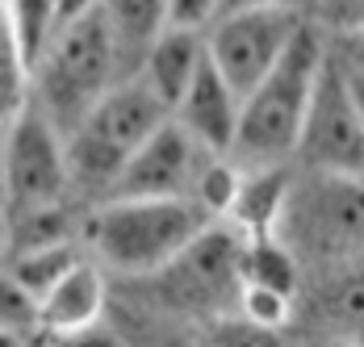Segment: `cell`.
<instances>
[{
    "label": "cell",
    "mask_w": 364,
    "mask_h": 347,
    "mask_svg": "<svg viewBox=\"0 0 364 347\" xmlns=\"http://www.w3.org/2000/svg\"><path fill=\"white\" fill-rule=\"evenodd\" d=\"M327 59L331 34L306 17V26L297 30L285 59L243 97L239 139L230 151V159L239 168H289L293 164L297 139H301V126H306V113H310Z\"/></svg>",
    "instance_id": "obj_1"
},
{
    "label": "cell",
    "mask_w": 364,
    "mask_h": 347,
    "mask_svg": "<svg viewBox=\"0 0 364 347\" xmlns=\"http://www.w3.org/2000/svg\"><path fill=\"white\" fill-rule=\"evenodd\" d=\"M214 218L197 201H97L84 218V251L113 277L146 280L197 243Z\"/></svg>",
    "instance_id": "obj_2"
},
{
    "label": "cell",
    "mask_w": 364,
    "mask_h": 347,
    "mask_svg": "<svg viewBox=\"0 0 364 347\" xmlns=\"http://www.w3.org/2000/svg\"><path fill=\"white\" fill-rule=\"evenodd\" d=\"M122 80L109 26L97 13L55 30L30 68V105H38L63 134L97 109V101Z\"/></svg>",
    "instance_id": "obj_3"
},
{
    "label": "cell",
    "mask_w": 364,
    "mask_h": 347,
    "mask_svg": "<svg viewBox=\"0 0 364 347\" xmlns=\"http://www.w3.org/2000/svg\"><path fill=\"white\" fill-rule=\"evenodd\" d=\"M168 122H172V109L159 101L139 75L117 80L97 101V109L68 134L72 193L105 201L113 180L134 159V151Z\"/></svg>",
    "instance_id": "obj_4"
},
{
    "label": "cell",
    "mask_w": 364,
    "mask_h": 347,
    "mask_svg": "<svg viewBox=\"0 0 364 347\" xmlns=\"http://www.w3.org/2000/svg\"><path fill=\"white\" fill-rule=\"evenodd\" d=\"M301 260L306 277L364 255V180L293 172L281 222L272 230Z\"/></svg>",
    "instance_id": "obj_5"
},
{
    "label": "cell",
    "mask_w": 364,
    "mask_h": 347,
    "mask_svg": "<svg viewBox=\"0 0 364 347\" xmlns=\"http://www.w3.org/2000/svg\"><path fill=\"white\" fill-rule=\"evenodd\" d=\"M146 284L164 310L201 318V326L235 314L243 289V235L226 222H214L181 260L146 277Z\"/></svg>",
    "instance_id": "obj_6"
},
{
    "label": "cell",
    "mask_w": 364,
    "mask_h": 347,
    "mask_svg": "<svg viewBox=\"0 0 364 347\" xmlns=\"http://www.w3.org/2000/svg\"><path fill=\"white\" fill-rule=\"evenodd\" d=\"M4 159H9V209L4 213L68 205L72 197L68 134L38 105L26 101L4 122Z\"/></svg>",
    "instance_id": "obj_7"
},
{
    "label": "cell",
    "mask_w": 364,
    "mask_h": 347,
    "mask_svg": "<svg viewBox=\"0 0 364 347\" xmlns=\"http://www.w3.org/2000/svg\"><path fill=\"white\" fill-rule=\"evenodd\" d=\"M301 26H306V9H281V4L222 13L205 30V55L226 75V84L239 97H247L285 59Z\"/></svg>",
    "instance_id": "obj_8"
},
{
    "label": "cell",
    "mask_w": 364,
    "mask_h": 347,
    "mask_svg": "<svg viewBox=\"0 0 364 347\" xmlns=\"http://www.w3.org/2000/svg\"><path fill=\"white\" fill-rule=\"evenodd\" d=\"M293 164L301 172H331L364 180V122L360 109H356L352 80H348L343 63L335 59V50H331L323 80L314 88Z\"/></svg>",
    "instance_id": "obj_9"
},
{
    "label": "cell",
    "mask_w": 364,
    "mask_h": 347,
    "mask_svg": "<svg viewBox=\"0 0 364 347\" xmlns=\"http://www.w3.org/2000/svg\"><path fill=\"white\" fill-rule=\"evenodd\" d=\"M210 159H214V151H205L172 117L134 151V159L113 180L109 197H117V201H193L197 180L210 168Z\"/></svg>",
    "instance_id": "obj_10"
},
{
    "label": "cell",
    "mask_w": 364,
    "mask_h": 347,
    "mask_svg": "<svg viewBox=\"0 0 364 347\" xmlns=\"http://www.w3.org/2000/svg\"><path fill=\"white\" fill-rule=\"evenodd\" d=\"M172 117H176L205 151L230 155V151H235V139H239L243 97L226 84V75H222V71L210 63V55H205L197 80L188 84V92H184L181 105L172 109Z\"/></svg>",
    "instance_id": "obj_11"
},
{
    "label": "cell",
    "mask_w": 364,
    "mask_h": 347,
    "mask_svg": "<svg viewBox=\"0 0 364 347\" xmlns=\"http://www.w3.org/2000/svg\"><path fill=\"white\" fill-rule=\"evenodd\" d=\"M105 310H109V272L92 255H84L72 272L38 301V335L55 339V335L97 326V322H105Z\"/></svg>",
    "instance_id": "obj_12"
},
{
    "label": "cell",
    "mask_w": 364,
    "mask_h": 347,
    "mask_svg": "<svg viewBox=\"0 0 364 347\" xmlns=\"http://www.w3.org/2000/svg\"><path fill=\"white\" fill-rule=\"evenodd\" d=\"M310 306L335 347H364V255L314 272Z\"/></svg>",
    "instance_id": "obj_13"
},
{
    "label": "cell",
    "mask_w": 364,
    "mask_h": 347,
    "mask_svg": "<svg viewBox=\"0 0 364 347\" xmlns=\"http://www.w3.org/2000/svg\"><path fill=\"white\" fill-rule=\"evenodd\" d=\"M201 63H205V34L201 30H176V26H168L159 34V42L146 50L143 68H139V80L168 109H176L181 97L188 92V84L197 80Z\"/></svg>",
    "instance_id": "obj_14"
},
{
    "label": "cell",
    "mask_w": 364,
    "mask_h": 347,
    "mask_svg": "<svg viewBox=\"0 0 364 347\" xmlns=\"http://www.w3.org/2000/svg\"><path fill=\"white\" fill-rule=\"evenodd\" d=\"M101 17L109 26L122 80L139 75L146 50L168 30V0H101Z\"/></svg>",
    "instance_id": "obj_15"
},
{
    "label": "cell",
    "mask_w": 364,
    "mask_h": 347,
    "mask_svg": "<svg viewBox=\"0 0 364 347\" xmlns=\"http://www.w3.org/2000/svg\"><path fill=\"white\" fill-rule=\"evenodd\" d=\"M293 168H243V184L239 197L226 213V226H235L243 239L255 235H272L281 222V209L289 197Z\"/></svg>",
    "instance_id": "obj_16"
},
{
    "label": "cell",
    "mask_w": 364,
    "mask_h": 347,
    "mask_svg": "<svg viewBox=\"0 0 364 347\" xmlns=\"http://www.w3.org/2000/svg\"><path fill=\"white\" fill-rule=\"evenodd\" d=\"M243 284H264L285 297H301L306 268L277 235H255L243 239Z\"/></svg>",
    "instance_id": "obj_17"
},
{
    "label": "cell",
    "mask_w": 364,
    "mask_h": 347,
    "mask_svg": "<svg viewBox=\"0 0 364 347\" xmlns=\"http://www.w3.org/2000/svg\"><path fill=\"white\" fill-rule=\"evenodd\" d=\"M84 255H88V251H84V239H68V243H46V247L13 251L4 268H9V277L17 280L21 289H30L38 301H42V297L68 277Z\"/></svg>",
    "instance_id": "obj_18"
},
{
    "label": "cell",
    "mask_w": 364,
    "mask_h": 347,
    "mask_svg": "<svg viewBox=\"0 0 364 347\" xmlns=\"http://www.w3.org/2000/svg\"><path fill=\"white\" fill-rule=\"evenodd\" d=\"M26 101H30V63L13 26L9 0H0V122H9Z\"/></svg>",
    "instance_id": "obj_19"
},
{
    "label": "cell",
    "mask_w": 364,
    "mask_h": 347,
    "mask_svg": "<svg viewBox=\"0 0 364 347\" xmlns=\"http://www.w3.org/2000/svg\"><path fill=\"white\" fill-rule=\"evenodd\" d=\"M197 347H293L285 339V331H268V326H255L239 314H226L214 318L197 331Z\"/></svg>",
    "instance_id": "obj_20"
},
{
    "label": "cell",
    "mask_w": 364,
    "mask_h": 347,
    "mask_svg": "<svg viewBox=\"0 0 364 347\" xmlns=\"http://www.w3.org/2000/svg\"><path fill=\"white\" fill-rule=\"evenodd\" d=\"M239 318H247L255 326H268V331H285L297 314V297H285L277 289H264V284H243L239 289Z\"/></svg>",
    "instance_id": "obj_21"
},
{
    "label": "cell",
    "mask_w": 364,
    "mask_h": 347,
    "mask_svg": "<svg viewBox=\"0 0 364 347\" xmlns=\"http://www.w3.org/2000/svg\"><path fill=\"white\" fill-rule=\"evenodd\" d=\"M9 13H13L17 38H21L26 63L34 68V59L42 55V46L55 34V0H9Z\"/></svg>",
    "instance_id": "obj_22"
},
{
    "label": "cell",
    "mask_w": 364,
    "mask_h": 347,
    "mask_svg": "<svg viewBox=\"0 0 364 347\" xmlns=\"http://www.w3.org/2000/svg\"><path fill=\"white\" fill-rule=\"evenodd\" d=\"M0 331L38 335V297L9 277V268H0Z\"/></svg>",
    "instance_id": "obj_23"
},
{
    "label": "cell",
    "mask_w": 364,
    "mask_h": 347,
    "mask_svg": "<svg viewBox=\"0 0 364 347\" xmlns=\"http://www.w3.org/2000/svg\"><path fill=\"white\" fill-rule=\"evenodd\" d=\"M306 17L314 26H323L331 38L356 34V30H364V0H310Z\"/></svg>",
    "instance_id": "obj_24"
},
{
    "label": "cell",
    "mask_w": 364,
    "mask_h": 347,
    "mask_svg": "<svg viewBox=\"0 0 364 347\" xmlns=\"http://www.w3.org/2000/svg\"><path fill=\"white\" fill-rule=\"evenodd\" d=\"M222 13V0H168V26L176 30H210Z\"/></svg>",
    "instance_id": "obj_25"
},
{
    "label": "cell",
    "mask_w": 364,
    "mask_h": 347,
    "mask_svg": "<svg viewBox=\"0 0 364 347\" xmlns=\"http://www.w3.org/2000/svg\"><path fill=\"white\" fill-rule=\"evenodd\" d=\"M42 347H126V343H122L117 331H109L105 322H97V326H84V331H72V335L42 339Z\"/></svg>",
    "instance_id": "obj_26"
},
{
    "label": "cell",
    "mask_w": 364,
    "mask_h": 347,
    "mask_svg": "<svg viewBox=\"0 0 364 347\" xmlns=\"http://www.w3.org/2000/svg\"><path fill=\"white\" fill-rule=\"evenodd\" d=\"M331 50H335V59H339V63H343L348 71L364 75V30H356V34H339V38H331Z\"/></svg>",
    "instance_id": "obj_27"
},
{
    "label": "cell",
    "mask_w": 364,
    "mask_h": 347,
    "mask_svg": "<svg viewBox=\"0 0 364 347\" xmlns=\"http://www.w3.org/2000/svg\"><path fill=\"white\" fill-rule=\"evenodd\" d=\"M97 9H101V0H55V30L72 26V21H80V17L97 13Z\"/></svg>",
    "instance_id": "obj_28"
},
{
    "label": "cell",
    "mask_w": 364,
    "mask_h": 347,
    "mask_svg": "<svg viewBox=\"0 0 364 347\" xmlns=\"http://www.w3.org/2000/svg\"><path fill=\"white\" fill-rule=\"evenodd\" d=\"M268 4H281V9H306V0H222V13H239V9H268ZM218 13V17H222Z\"/></svg>",
    "instance_id": "obj_29"
},
{
    "label": "cell",
    "mask_w": 364,
    "mask_h": 347,
    "mask_svg": "<svg viewBox=\"0 0 364 347\" xmlns=\"http://www.w3.org/2000/svg\"><path fill=\"white\" fill-rule=\"evenodd\" d=\"M0 209H9V159H4V122H0Z\"/></svg>",
    "instance_id": "obj_30"
},
{
    "label": "cell",
    "mask_w": 364,
    "mask_h": 347,
    "mask_svg": "<svg viewBox=\"0 0 364 347\" xmlns=\"http://www.w3.org/2000/svg\"><path fill=\"white\" fill-rule=\"evenodd\" d=\"M9 251H13V243H9V213L0 209V268L9 264Z\"/></svg>",
    "instance_id": "obj_31"
},
{
    "label": "cell",
    "mask_w": 364,
    "mask_h": 347,
    "mask_svg": "<svg viewBox=\"0 0 364 347\" xmlns=\"http://www.w3.org/2000/svg\"><path fill=\"white\" fill-rule=\"evenodd\" d=\"M343 71H348V68H343ZM348 80H352V92H356V109H360V122H364V75L348 71Z\"/></svg>",
    "instance_id": "obj_32"
},
{
    "label": "cell",
    "mask_w": 364,
    "mask_h": 347,
    "mask_svg": "<svg viewBox=\"0 0 364 347\" xmlns=\"http://www.w3.org/2000/svg\"><path fill=\"white\" fill-rule=\"evenodd\" d=\"M0 347H30L26 335H13V331H0Z\"/></svg>",
    "instance_id": "obj_33"
},
{
    "label": "cell",
    "mask_w": 364,
    "mask_h": 347,
    "mask_svg": "<svg viewBox=\"0 0 364 347\" xmlns=\"http://www.w3.org/2000/svg\"><path fill=\"white\" fill-rule=\"evenodd\" d=\"M306 4H310V0H306Z\"/></svg>",
    "instance_id": "obj_34"
}]
</instances>
